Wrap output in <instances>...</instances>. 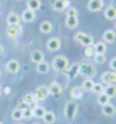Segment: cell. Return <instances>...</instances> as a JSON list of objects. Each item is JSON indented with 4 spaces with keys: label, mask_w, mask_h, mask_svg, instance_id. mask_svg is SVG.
<instances>
[{
    "label": "cell",
    "mask_w": 116,
    "mask_h": 124,
    "mask_svg": "<svg viewBox=\"0 0 116 124\" xmlns=\"http://www.w3.org/2000/svg\"><path fill=\"white\" fill-rule=\"evenodd\" d=\"M79 73L86 79H92L96 74V69L94 66V63L91 60H84L83 63L79 64Z\"/></svg>",
    "instance_id": "6da1fadb"
},
{
    "label": "cell",
    "mask_w": 116,
    "mask_h": 124,
    "mask_svg": "<svg viewBox=\"0 0 116 124\" xmlns=\"http://www.w3.org/2000/svg\"><path fill=\"white\" fill-rule=\"evenodd\" d=\"M51 65H52V69L57 72H64L69 69V60L65 56L58 54L52 59Z\"/></svg>",
    "instance_id": "7a4b0ae2"
},
{
    "label": "cell",
    "mask_w": 116,
    "mask_h": 124,
    "mask_svg": "<svg viewBox=\"0 0 116 124\" xmlns=\"http://www.w3.org/2000/svg\"><path fill=\"white\" fill-rule=\"evenodd\" d=\"M74 39L76 42H78L79 44H81L84 46H88L93 44V37L88 35V34H85L83 31H79L74 35Z\"/></svg>",
    "instance_id": "3957f363"
},
{
    "label": "cell",
    "mask_w": 116,
    "mask_h": 124,
    "mask_svg": "<svg viewBox=\"0 0 116 124\" xmlns=\"http://www.w3.org/2000/svg\"><path fill=\"white\" fill-rule=\"evenodd\" d=\"M49 95V88L46 86H39L36 88V91L34 92V100L36 102H42Z\"/></svg>",
    "instance_id": "277c9868"
},
{
    "label": "cell",
    "mask_w": 116,
    "mask_h": 124,
    "mask_svg": "<svg viewBox=\"0 0 116 124\" xmlns=\"http://www.w3.org/2000/svg\"><path fill=\"white\" fill-rule=\"evenodd\" d=\"M101 80L107 85H116V72H103L101 74Z\"/></svg>",
    "instance_id": "5b68a950"
},
{
    "label": "cell",
    "mask_w": 116,
    "mask_h": 124,
    "mask_svg": "<svg viewBox=\"0 0 116 124\" xmlns=\"http://www.w3.org/2000/svg\"><path fill=\"white\" fill-rule=\"evenodd\" d=\"M62 46V43L61 41H59V38L57 37H51L48 39V42H46V48L49 51H52V52H55V51H58Z\"/></svg>",
    "instance_id": "8992f818"
},
{
    "label": "cell",
    "mask_w": 116,
    "mask_h": 124,
    "mask_svg": "<svg viewBox=\"0 0 116 124\" xmlns=\"http://www.w3.org/2000/svg\"><path fill=\"white\" fill-rule=\"evenodd\" d=\"M103 7V0H89L87 4V8L91 12H99Z\"/></svg>",
    "instance_id": "52a82bcc"
},
{
    "label": "cell",
    "mask_w": 116,
    "mask_h": 124,
    "mask_svg": "<svg viewBox=\"0 0 116 124\" xmlns=\"http://www.w3.org/2000/svg\"><path fill=\"white\" fill-rule=\"evenodd\" d=\"M6 34L9 38H16L20 34H21V27L16 24V26H8L6 29Z\"/></svg>",
    "instance_id": "ba28073f"
},
{
    "label": "cell",
    "mask_w": 116,
    "mask_h": 124,
    "mask_svg": "<svg viewBox=\"0 0 116 124\" xmlns=\"http://www.w3.org/2000/svg\"><path fill=\"white\" fill-rule=\"evenodd\" d=\"M6 69H7V71H8L9 73L15 74V73H17L19 70H20V63H19L16 59L8 60V62H7V65H6Z\"/></svg>",
    "instance_id": "9c48e42d"
},
{
    "label": "cell",
    "mask_w": 116,
    "mask_h": 124,
    "mask_svg": "<svg viewBox=\"0 0 116 124\" xmlns=\"http://www.w3.org/2000/svg\"><path fill=\"white\" fill-rule=\"evenodd\" d=\"M67 4H69L67 0H54L52 8H54V11H56V12H63L66 9Z\"/></svg>",
    "instance_id": "30bf717a"
},
{
    "label": "cell",
    "mask_w": 116,
    "mask_h": 124,
    "mask_svg": "<svg viewBox=\"0 0 116 124\" xmlns=\"http://www.w3.org/2000/svg\"><path fill=\"white\" fill-rule=\"evenodd\" d=\"M35 17H36V14H35V12L31 11V9H24L22 12V14H21V19H22L24 22H33L35 20Z\"/></svg>",
    "instance_id": "8fae6325"
},
{
    "label": "cell",
    "mask_w": 116,
    "mask_h": 124,
    "mask_svg": "<svg viewBox=\"0 0 116 124\" xmlns=\"http://www.w3.org/2000/svg\"><path fill=\"white\" fill-rule=\"evenodd\" d=\"M30 59H31V62L39 64V63L44 60V54L42 51H39V50H34L30 54Z\"/></svg>",
    "instance_id": "7c38bea8"
},
{
    "label": "cell",
    "mask_w": 116,
    "mask_h": 124,
    "mask_svg": "<svg viewBox=\"0 0 116 124\" xmlns=\"http://www.w3.org/2000/svg\"><path fill=\"white\" fill-rule=\"evenodd\" d=\"M48 88H49V94L54 95V96H58V95H61L62 92H63L62 86L58 84V82H52Z\"/></svg>",
    "instance_id": "4fadbf2b"
},
{
    "label": "cell",
    "mask_w": 116,
    "mask_h": 124,
    "mask_svg": "<svg viewBox=\"0 0 116 124\" xmlns=\"http://www.w3.org/2000/svg\"><path fill=\"white\" fill-rule=\"evenodd\" d=\"M6 21L8 23V26H16L20 23V15L16 14V13H9L8 15H7V19H6Z\"/></svg>",
    "instance_id": "5bb4252c"
},
{
    "label": "cell",
    "mask_w": 116,
    "mask_h": 124,
    "mask_svg": "<svg viewBox=\"0 0 116 124\" xmlns=\"http://www.w3.org/2000/svg\"><path fill=\"white\" fill-rule=\"evenodd\" d=\"M79 24V20H78V16H66V20H65V26L69 29H74L78 27Z\"/></svg>",
    "instance_id": "9a60e30c"
},
{
    "label": "cell",
    "mask_w": 116,
    "mask_h": 124,
    "mask_svg": "<svg viewBox=\"0 0 116 124\" xmlns=\"http://www.w3.org/2000/svg\"><path fill=\"white\" fill-rule=\"evenodd\" d=\"M116 39V32L111 29H108L103 32V41L106 43H114Z\"/></svg>",
    "instance_id": "2e32d148"
},
{
    "label": "cell",
    "mask_w": 116,
    "mask_h": 124,
    "mask_svg": "<svg viewBox=\"0 0 116 124\" xmlns=\"http://www.w3.org/2000/svg\"><path fill=\"white\" fill-rule=\"evenodd\" d=\"M105 17L107 20H116V7L115 6H108L105 9Z\"/></svg>",
    "instance_id": "e0dca14e"
},
{
    "label": "cell",
    "mask_w": 116,
    "mask_h": 124,
    "mask_svg": "<svg viewBox=\"0 0 116 124\" xmlns=\"http://www.w3.org/2000/svg\"><path fill=\"white\" fill-rule=\"evenodd\" d=\"M102 113L106 116H113V115H115V113H116L115 106L111 104V103H107L105 106H102Z\"/></svg>",
    "instance_id": "ac0fdd59"
},
{
    "label": "cell",
    "mask_w": 116,
    "mask_h": 124,
    "mask_svg": "<svg viewBox=\"0 0 116 124\" xmlns=\"http://www.w3.org/2000/svg\"><path fill=\"white\" fill-rule=\"evenodd\" d=\"M41 5H42L41 0H27L28 9H31V11H34V12L39 11V8H41Z\"/></svg>",
    "instance_id": "d6986e66"
},
{
    "label": "cell",
    "mask_w": 116,
    "mask_h": 124,
    "mask_svg": "<svg viewBox=\"0 0 116 124\" xmlns=\"http://www.w3.org/2000/svg\"><path fill=\"white\" fill-rule=\"evenodd\" d=\"M52 23L50 21H43L41 24H39V30L41 32H43V34H49V32L52 31Z\"/></svg>",
    "instance_id": "ffe728a7"
},
{
    "label": "cell",
    "mask_w": 116,
    "mask_h": 124,
    "mask_svg": "<svg viewBox=\"0 0 116 124\" xmlns=\"http://www.w3.org/2000/svg\"><path fill=\"white\" fill-rule=\"evenodd\" d=\"M50 70V65L48 62H41V63H39L37 64V66H36V71L39 72V73H48Z\"/></svg>",
    "instance_id": "44dd1931"
},
{
    "label": "cell",
    "mask_w": 116,
    "mask_h": 124,
    "mask_svg": "<svg viewBox=\"0 0 116 124\" xmlns=\"http://www.w3.org/2000/svg\"><path fill=\"white\" fill-rule=\"evenodd\" d=\"M103 93L107 94L108 96L110 97H115L116 96V85H107L103 89Z\"/></svg>",
    "instance_id": "7402d4cb"
},
{
    "label": "cell",
    "mask_w": 116,
    "mask_h": 124,
    "mask_svg": "<svg viewBox=\"0 0 116 124\" xmlns=\"http://www.w3.org/2000/svg\"><path fill=\"white\" fill-rule=\"evenodd\" d=\"M66 115L70 117V118H72L73 116H74V114L77 113V104L76 103H73V102H70L69 104H67V107H66Z\"/></svg>",
    "instance_id": "603a6c76"
},
{
    "label": "cell",
    "mask_w": 116,
    "mask_h": 124,
    "mask_svg": "<svg viewBox=\"0 0 116 124\" xmlns=\"http://www.w3.org/2000/svg\"><path fill=\"white\" fill-rule=\"evenodd\" d=\"M42 119H43L46 124H52L56 121V115L52 113V111H45L44 116L42 117Z\"/></svg>",
    "instance_id": "cb8c5ba5"
},
{
    "label": "cell",
    "mask_w": 116,
    "mask_h": 124,
    "mask_svg": "<svg viewBox=\"0 0 116 124\" xmlns=\"http://www.w3.org/2000/svg\"><path fill=\"white\" fill-rule=\"evenodd\" d=\"M94 86V81L92 79H85V81L83 82V86H81V89L85 91V92H92Z\"/></svg>",
    "instance_id": "d4e9b609"
},
{
    "label": "cell",
    "mask_w": 116,
    "mask_h": 124,
    "mask_svg": "<svg viewBox=\"0 0 116 124\" xmlns=\"http://www.w3.org/2000/svg\"><path fill=\"white\" fill-rule=\"evenodd\" d=\"M109 101H110V97L105 93H101V94L98 95V103L100 106H105L107 103H109Z\"/></svg>",
    "instance_id": "484cf974"
},
{
    "label": "cell",
    "mask_w": 116,
    "mask_h": 124,
    "mask_svg": "<svg viewBox=\"0 0 116 124\" xmlns=\"http://www.w3.org/2000/svg\"><path fill=\"white\" fill-rule=\"evenodd\" d=\"M45 108L44 107H42V106H39L36 109H34L33 110V114H34V117H36V118H42L43 116H44L45 114Z\"/></svg>",
    "instance_id": "4316f807"
},
{
    "label": "cell",
    "mask_w": 116,
    "mask_h": 124,
    "mask_svg": "<svg viewBox=\"0 0 116 124\" xmlns=\"http://www.w3.org/2000/svg\"><path fill=\"white\" fill-rule=\"evenodd\" d=\"M94 48H95V52L96 54H105L107 51V45L105 44V42H98L94 45Z\"/></svg>",
    "instance_id": "83f0119b"
},
{
    "label": "cell",
    "mask_w": 116,
    "mask_h": 124,
    "mask_svg": "<svg viewBox=\"0 0 116 124\" xmlns=\"http://www.w3.org/2000/svg\"><path fill=\"white\" fill-rule=\"evenodd\" d=\"M93 59L94 63H96V64H103L106 62V56L105 54H95L93 56Z\"/></svg>",
    "instance_id": "f1b7e54d"
},
{
    "label": "cell",
    "mask_w": 116,
    "mask_h": 124,
    "mask_svg": "<svg viewBox=\"0 0 116 124\" xmlns=\"http://www.w3.org/2000/svg\"><path fill=\"white\" fill-rule=\"evenodd\" d=\"M12 118L15 119V121H20V119H22L23 118L22 110H21L20 108L14 109V110H13V113H12Z\"/></svg>",
    "instance_id": "f546056e"
},
{
    "label": "cell",
    "mask_w": 116,
    "mask_h": 124,
    "mask_svg": "<svg viewBox=\"0 0 116 124\" xmlns=\"http://www.w3.org/2000/svg\"><path fill=\"white\" fill-rule=\"evenodd\" d=\"M96 54L95 52V48H94V45H88V46H85V54H86V57H93L94 54Z\"/></svg>",
    "instance_id": "4dcf8cb0"
},
{
    "label": "cell",
    "mask_w": 116,
    "mask_h": 124,
    "mask_svg": "<svg viewBox=\"0 0 116 124\" xmlns=\"http://www.w3.org/2000/svg\"><path fill=\"white\" fill-rule=\"evenodd\" d=\"M103 89H105L103 85H102V84H100V82H98V84H94L92 92H94L95 94H98V95H99V94H101V93H103Z\"/></svg>",
    "instance_id": "1f68e13d"
},
{
    "label": "cell",
    "mask_w": 116,
    "mask_h": 124,
    "mask_svg": "<svg viewBox=\"0 0 116 124\" xmlns=\"http://www.w3.org/2000/svg\"><path fill=\"white\" fill-rule=\"evenodd\" d=\"M22 116H23V119H31L34 117V114H33V110L30 109H23L22 110Z\"/></svg>",
    "instance_id": "d6a6232c"
},
{
    "label": "cell",
    "mask_w": 116,
    "mask_h": 124,
    "mask_svg": "<svg viewBox=\"0 0 116 124\" xmlns=\"http://www.w3.org/2000/svg\"><path fill=\"white\" fill-rule=\"evenodd\" d=\"M69 73H70V77H71V78H74V77L79 73V64L72 65V67L70 69V72H69Z\"/></svg>",
    "instance_id": "836d02e7"
},
{
    "label": "cell",
    "mask_w": 116,
    "mask_h": 124,
    "mask_svg": "<svg viewBox=\"0 0 116 124\" xmlns=\"http://www.w3.org/2000/svg\"><path fill=\"white\" fill-rule=\"evenodd\" d=\"M71 95H72L73 99H79V97H81V95H83V91H81L80 88L76 87V88H73V89H72Z\"/></svg>",
    "instance_id": "e575fe53"
},
{
    "label": "cell",
    "mask_w": 116,
    "mask_h": 124,
    "mask_svg": "<svg viewBox=\"0 0 116 124\" xmlns=\"http://www.w3.org/2000/svg\"><path fill=\"white\" fill-rule=\"evenodd\" d=\"M33 101H35V100H34V93H27V94L23 96V102H26L27 104L30 102H33Z\"/></svg>",
    "instance_id": "d590c367"
},
{
    "label": "cell",
    "mask_w": 116,
    "mask_h": 124,
    "mask_svg": "<svg viewBox=\"0 0 116 124\" xmlns=\"http://www.w3.org/2000/svg\"><path fill=\"white\" fill-rule=\"evenodd\" d=\"M66 14H67V16H78L77 8H74V7H69Z\"/></svg>",
    "instance_id": "8d00e7d4"
},
{
    "label": "cell",
    "mask_w": 116,
    "mask_h": 124,
    "mask_svg": "<svg viewBox=\"0 0 116 124\" xmlns=\"http://www.w3.org/2000/svg\"><path fill=\"white\" fill-rule=\"evenodd\" d=\"M37 107H39V102H36V101H33V102L27 104V108L30 109V110H34V109H36Z\"/></svg>",
    "instance_id": "74e56055"
},
{
    "label": "cell",
    "mask_w": 116,
    "mask_h": 124,
    "mask_svg": "<svg viewBox=\"0 0 116 124\" xmlns=\"http://www.w3.org/2000/svg\"><path fill=\"white\" fill-rule=\"evenodd\" d=\"M109 66H110L111 70L116 71V57H115V58H113V59L110 60V63H109Z\"/></svg>",
    "instance_id": "f35d334b"
},
{
    "label": "cell",
    "mask_w": 116,
    "mask_h": 124,
    "mask_svg": "<svg viewBox=\"0 0 116 124\" xmlns=\"http://www.w3.org/2000/svg\"><path fill=\"white\" fill-rule=\"evenodd\" d=\"M2 54H4V46H2V45L0 44V56H1Z\"/></svg>",
    "instance_id": "ab89813d"
},
{
    "label": "cell",
    "mask_w": 116,
    "mask_h": 124,
    "mask_svg": "<svg viewBox=\"0 0 116 124\" xmlns=\"http://www.w3.org/2000/svg\"><path fill=\"white\" fill-rule=\"evenodd\" d=\"M1 93H2V87H1V85H0V95H1Z\"/></svg>",
    "instance_id": "60d3db41"
},
{
    "label": "cell",
    "mask_w": 116,
    "mask_h": 124,
    "mask_svg": "<svg viewBox=\"0 0 116 124\" xmlns=\"http://www.w3.org/2000/svg\"><path fill=\"white\" fill-rule=\"evenodd\" d=\"M1 74H2V71H1V69H0V77H1Z\"/></svg>",
    "instance_id": "b9f144b4"
},
{
    "label": "cell",
    "mask_w": 116,
    "mask_h": 124,
    "mask_svg": "<svg viewBox=\"0 0 116 124\" xmlns=\"http://www.w3.org/2000/svg\"><path fill=\"white\" fill-rule=\"evenodd\" d=\"M0 124H4V123H2V122H0Z\"/></svg>",
    "instance_id": "7bdbcfd3"
},
{
    "label": "cell",
    "mask_w": 116,
    "mask_h": 124,
    "mask_svg": "<svg viewBox=\"0 0 116 124\" xmlns=\"http://www.w3.org/2000/svg\"><path fill=\"white\" fill-rule=\"evenodd\" d=\"M16 124H22V123H16Z\"/></svg>",
    "instance_id": "ee69618b"
},
{
    "label": "cell",
    "mask_w": 116,
    "mask_h": 124,
    "mask_svg": "<svg viewBox=\"0 0 116 124\" xmlns=\"http://www.w3.org/2000/svg\"><path fill=\"white\" fill-rule=\"evenodd\" d=\"M34 124H39V123H34Z\"/></svg>",
    "instance_id": "f6af8a7d"
},
{
    "label": "cell",
    "mask_w": 116,
    "mask_h": 124,
    "mask_svg": "<svg viewBox=\"0 0 116 124\" xmlns=\"http://www.w3.org/2000/svg\"><path fill=\"white\" fill-rule=\"evenodd\" d=\"M115 28H116V23H115Z\"/></svg>",
    "instance_id": "bcb514c9"
}]
</instances>
